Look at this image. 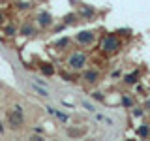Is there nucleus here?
Masks as SVG:
<instances>
[{"instance_id":"f257e3e1","label":"nucleus","mask_w":150,"mask_h":141,"mask_svg":"<svg viewBox=\"0 0 150 141\" xmlns=\"http://www.w3.org/2000/svg\"><path fill=\"white\" fill-rule=\"evenodd\" d=\"M120 47H122V41L116 34H107L101 40V51L103 53H116V51H120Z\"/></svg>"},{"instance_id":"f03ea898","label":"nucleus","mask_w":150,"mask_h":141,"mask_svg":"<svg viewBox=\"0 0 150 141\" xmlns=\"http://www.w3.org/2000/svg\"><path fill=\"white\" fill-rule=\"evenodd\" d=\"M8 122L13 130H19L23 124H25V115H23V107L21 105H15L11 111L8 113Z\"/></svg>"},{"instance_id":"7ed1b4c3","label":"nucleus","mask_w":150,"mask_h":141,"mask_svg":"<svg viewBox=\"0 0 150 141\" xmlns=\"http://www.w3.org/2000/svg\"><path fill=\"white\" fill-rule=\"evenodd\" d=\"M68 64H69L71 70H83L84 64H86V55L84 53H73L71 56H69Z\"/></svg>"},{"instance_id":"20e7f679","label":"nucleus","mask_w":150,"mask_h":141,"mask_svg":"<svg viewBox=\"0 0 150 141\" xmlns=\"http://www.w3.org/2000/svg\"><path fill=\"white\" fill-rule=\"evenodd\" d=\"M75 40H77L79 43H83V45H90L92 41H94V32H90V30H81L77 36H75Z\"/></svg>"},{"instance_id":"39448f33","label":"nucleus","mask_w":150,"mask_h":141,"mask_svg":"<svg viewBox=\"0 0 150 141\" xmlns=\"http://www.w3.org/2000/svg\"><path fill=\"white\" fill-rule=\"evenodd\" d=\"M38 23H40V26H51L53 25V15L49 11H41L38 15Z\"/></svg>"},{"instance_id":"423d86ee","label":"nucleus","mask_w":150,"mask_h":141,"mask_svg":"<svg viewBox=\"0 0 150 141\" xmlns=\"http://www.w3.org/2000/svg\"><path fill=\"white\" fill-rule=\"evenodd\" d=\"M98 77H100V73H98V70H86V72L83 73V79L86 83H90V85H94L98 81Z\"/></svg>"},{"instance_id":"0eeeda50","label":"nucleus","mask_w":150,"mask_h":141,"mask_svg":"<svg viewBox=\"0 0 150 141\" xmlns=\"http://www.w3.org/2000/svg\"><path fill=\"white\" fill-rule=\"evenodd\" d=\"M135 134L139 135V137H143V139H146L148 135H150V124H141L137 130H135Z\"/></svg>"},{"instance_id":"6e6552de","label":"nucleus","mask_w":150,"mask_h":141,"mask_svg":"<svg viewBox=\"0 0 150 141\" xmlns=\"http://www.w3.org/2000/svg\"><path fill=\"white\" fill-rule=\"evenodd\" d=\"M137 81H139V72H131V73H128L124 77V83L126 85H135Z\"/></svg>"},{"instance_id":"1a4fd4ad","label":"nucleus","mask_w":150,"mask_h":141,"mask_svg":"<svg viewBox=\"0 0 150 141\" xmlns=\"http://www.w3.org/2000/svg\"><path fill=\"white\" fill-rule=\"evenodd\" d=\"M81 17L84 19V21H92V17H94V9L92 8H88V6H84L81 9Z\"/></svg>"},{"instance_id":"9d476101","label":"nucleus","mask_w":150,"mask_h":141,"mask_svg":"<svg viewBox=\"0 0 150 141\" xmlns=\"http://www.w3.org/2000/svg\"><path fill=\"white\" fill-rule=\"evenodd\" d=\"M21 34L23 36H34L36 34V28L30 25V23H26V25H23V28H21Z\"/></svg>"},{"instance_id":"9b49d317","label":"nucleus","mask_w":150,"mask_h":141,"mask_svg":"<svg viewBox=\"0 0 150 141\" xmlns=\"http://www.w3.org/2000/svg\"><path fill=\"white\" fill-rule=\"evenodd\" d=\"M32 90H36L38 94H40V96H49V92H47L45 88H41L38 83H32Z\"/></svg>"},{"instance_id":"f8f14e48","label":"nucleus","mask_w":150,"mask_h":141,"mask_svg":"<svg viewBox=\"0 0 150 141\" xmlns=\"http://www.w3.org/2000/svg\"><path fill=\"white\" fill-rule=\"evenodd\" d=\"M41 73H45V75H53L54 73V68L51 64H41Z\"/></svg>"},{"instance_id":"ddd939ff","label":"nucleus","mask_w":150,"mask_h":141,"mask_svg":"<svg viewBox=\"0 0 150 141\" xmlns=\"http://www.w3.org/2000/svg\"><path fill=\"white\" fill-rule=\"evenodd\" d=\"M68 45H69V40H68V38H62V40L56 41V47H68Z\"/></svg>"},{"instance_id":"4468645a","label":"nucleus","mask_w":150,"mask_h":141,"mask_svg":"<svg viewBox=\"0 0 150 141\" xmlns=\"http://www.w3.org/2000/svg\"><path fill=\"white\" fill-rule=\"evenodd\" d=\"M131 115L133 117H143V109H141V107H133V109H131Z\"/></svg>"},{"instance_id":"2eb2a0df","label":"nucleus","mask_w":150,"mask_h":141,"mask_svg":"<svg viewBox=\"0 0 150 141\" xmlns=\"http://www.w3.org/2000/svg\"><path fill=\"white\" fill-rule=\"evenodd\" d=\"M122 105H126V107H131V105H133V102H131L128 96H124V98H122Z\"/></svg>"},{"instance_id":"dca6fc26","label":"nucleus","mask_w":150,"mask_h":141,"mask_svg":"<svg viewBox=\"0 0 150 141\" xmlns=\"http://www.w3.org/2000/svg\"><path fill=\"white\" fill-rule=\"evenodd\" d=\"M83 105H84V109H88L90 113H94V111H96V107H94L92 103H88V102H83Z\"/></svg>"},{"instance_id":"f3484780","label":"nucleus","mask_w":150,"mask_h":141,"mask_svg":"<svg viewBox=\"0 0 150 141\" xmlns=\"http://www.w3.org/2000/svg\"><path fill=\"white\" fill-rule=\"evenodd\" d=\"M75 21H77L75 15H68V17H66V25H71V23H75Z\"/></svg>"},{"instance_id":"a211bd4d","label":"nucleus","mask_w":150,"mask_h":141,"mask_svg":"<svg viewBox=\"0 0 150 141\" xmlns=\"http://www.w3.org/2000/svg\"><path fill=\"white\" fill-rule=\"evenodd\" d=\"M92 96H94V100L103 102V94H101V92H92Z\"/></svg>"},{"instance_id":"6ab92c4d","label":"nucleus","mask_w":150,"mask_h":141,"mask_svg":"<svg viewBox=\"0 0 150 141\" xmlns=\"http://www.w3.org/2000/svg\"><path fill=\"white\" fill-rule=\"evenodd\" d=\"M6 34L8 36H13V34H15V28H13V26H8L6 28Z\"/></svg>"},{"instance_id":"aec40b11","label":"nucleus","mask_w":150,"mask_h":141,"mask_svg":"<svg viewBox=\"0 0 150 141\" xmlns=\"http://www.w3.org/2000/svg\"><path fill=\"white\" fill-rule=\"evenodd\" d=\"M146 109L150 111V98H148V100H146Z\"/></svg>"}]
</instances>
